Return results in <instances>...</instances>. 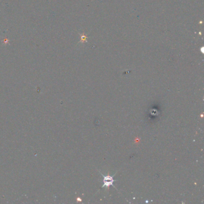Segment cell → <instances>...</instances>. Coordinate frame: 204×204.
I'll return each instance as SVG.
<instances>
[{
    "label": "cell",
    "mask_w": 204,
    "mask_h": 204,
    "mask_svg": "<svg viewBox=\"0 0 204 204\" xmlns=\"http://www.w3.org/2000/svg\"><path fill=\"white\" fill-rule=\"evenodd\" d=\"M87 37L85 35H81V40H80V42L81 43H84V42H86L87 41Z\"/></svg>",
    "instance_id": "obj_1"
}]
</instances>
